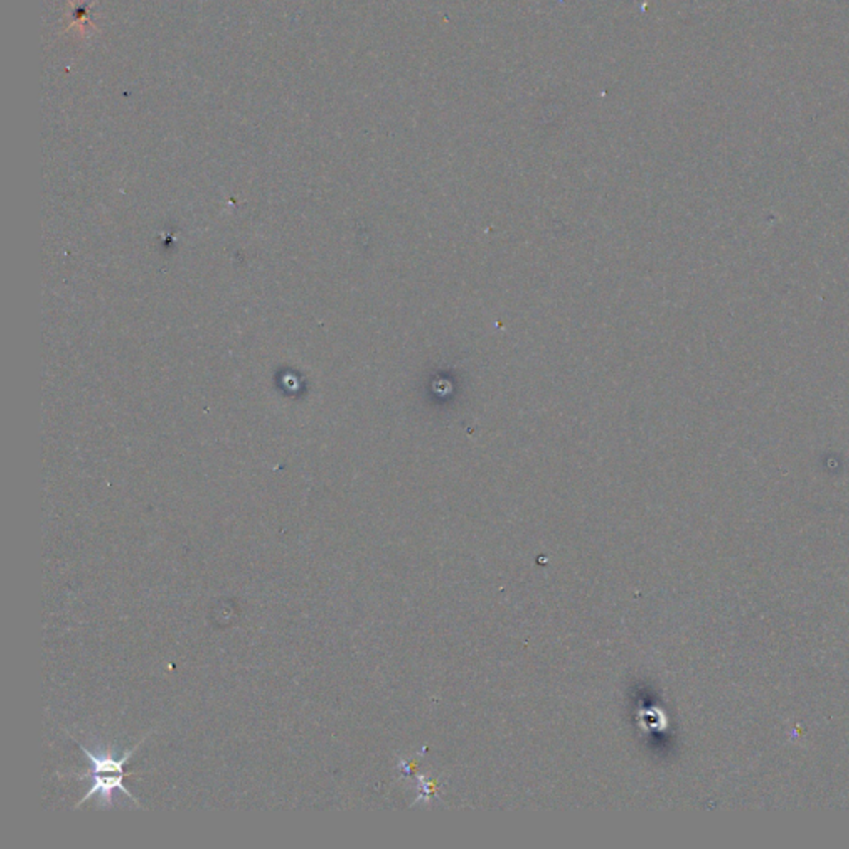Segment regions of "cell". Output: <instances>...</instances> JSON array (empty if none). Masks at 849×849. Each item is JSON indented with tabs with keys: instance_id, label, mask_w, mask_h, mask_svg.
<instances>
[{
	"instance_id": "cell-1",
	"label": "cell",
	"mask_w": 849,
	"mask_h": 849,
	"mask_svg": "<svg viewBox=\"0 0 849 849\" xmlns=\"http://www.w3.org/2000/svg\"><path fill=\"white\" fill-rule=\"evenodd\" d=\"M144 740H146V737H143L142 742H138L137 745H134L133 748H129V750L127 753H123L122 757L113 755L112 752H102V753L90 752L88 748H85L82 745V743H78V747L82 748L85 757H87V760L90 762V770L87 773H82V775H68V776H75V778H78V780H87L88 778V780L92 781V788H90L87 795H85L82 800L75 805V808L83 805L85 801L92 800V798L97 795L100 796V800H102L105 806H110L112 805L114 790L123 791L124 795L129 798V800H132L133 803H137V800H134L132 793H129L123 785L124 765H127L129 757L137 752V748L142 745Z\"/></svg>"
}]
</instances>
